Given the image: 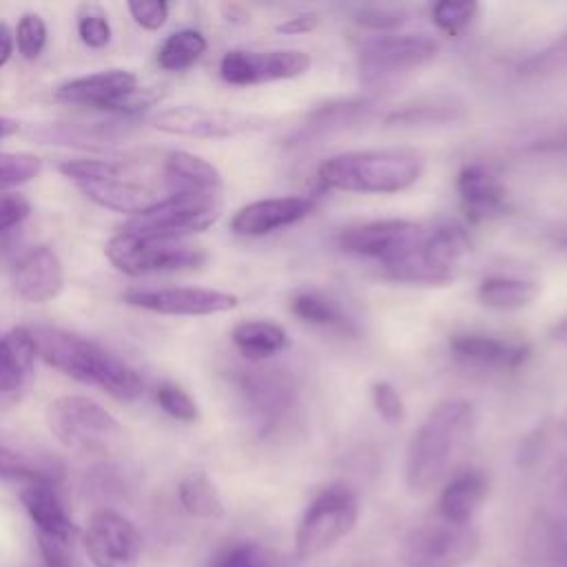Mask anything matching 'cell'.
<instances>
[{
	"instance_id": "6da1fadb",
	"label": "cell",
	"mask_w": 567,
	"mask_h": 567,
	"mask_svg": "<svg viewBox=\"0 0 567 567\" xmlns=\"http://www.w3.org/2000/svg\"><path fill=\"white\" fill-rule=\"evenodd\" d=\"M29 330L38 357L62 374L86 385H97L120 401H135L144 394L142 377L97 343L53 326H35Z\"/></svg>"
},
{
	"instance_id": "7a4b0ae2",
	"label": "cell",
	"mask_w": 567,
	"mask_h": 567,
	"mask_svg": "<svg viewBox=\"0 0 567 567\" xmlns=\"http://www.w3.org/2000/svg\"><path fill=\"white\" fill-rule=\"evenodd\" d=\"M474 427V410L465 399L436 403L414 432L405 456V481L412 492H430L447 472Z\"/></svg>"
},
{
	"instance_id": "3957f363",
	"label": "cell",
	"mask_w": 567,
	"mask_h": 567,
	"mask_svg": "<svg viewBox=\"0 0 567 567\" xmlns=\"http://www.w3.org/2000/svg\"><path fill=\"white\" fill-rule=\"evenodd\" d=\"M421 173V153L405 146L346 151L319 164V179L348 193H401L416 184Z\"/></svg>"
},
{
	"instance_id": "277c9868",
	"label": "cell",
	"mask_w": 567,
	"mask_h": 567,
	"mask_svg": "<svg viewBox=\"0 0 567 567\" xmlns=\"http://www.w3.org/2000/svg\"><path fill=\"white\" fill-rule=\"evenodd\" d=\"M60 173L73 179L91 202L133 217L162 199L157 188L126 162L66 159Z\"/></svg>"
},
{
	"instance_id": "5b68a950",
	"label": "cell",
	"mask_w": 567,
	"mask_h": 567,
	"mask_svg": "<svg viewBox=\"0 0 567 567\" xmlns=\"http://www.w3.org/2000/svg\"><path fill=\"white\" fill-rule=\"evenodd\" d=\"M47 423L64 447L86 456H109L124 441L117 419L86 396L53 399L47 408Z\"/></svg>"
},
{
	"instance_id": "8992f818",
	"label": "cell",
	"mask_w": 567,
	"mask_h": 567,
	"mask_svg": "<svg viewBox=\"0 0 567 567\" xmlns=\"http://www.w3.org/2000/svg\"><path fill=\"white\" fill-rule=\"evenodd\" d=\"M221 213V199L210 190H175L148 210L135 215L122 230L137 237L182 239L206 230Z\"/></svg>"
},
{
	"instance_id": "52a82bcc",
	"label": "cell",
	"mask_w": 567,
	"mask_h": 567,
	"mask_svg": "<svg viewBox=\"0 0 567 567\" xmlns=\"http://www.w3.org/2000/svg\"><path fill=\"white\" fill-rule=\"evenodd\" d=\"M359 518V501L352 489L334 485L323 489L303 512L295 532V554L315 558L330 551L348 536Z\"/></svg>"
},
{
	"instance_id": "ba28073f",
	"label": "cell",
	"mask_w": 567,
	"mask_h": 567,
	"mask_svg": "<svg viewBox=\"0 0 567 567\" xmlns=\"http://www.w3.org/2000/svg\"><path fill=\"white\" fill-rule=\"evenodd\" d=\"M109 261L133 277L151 272H175L193 270L206 261V252L199 246L182 239H155L137 237L133 233H117L106 241L104 248Z\"/></svg>"
},
{
	"instance_id": "9c48e42d",
	"label": "cell",
	"mask_w": 567,
	"mask_h": 567,
	"mask_svg": "<svg viewBox=\"0 0 567 567\" xmlns=\"http://www.w3.org/2000/svg\"><path fill=\"white\" fill-rule=\"evenodd\" d=\"M436 53L439 42L425 33L377 38L359 53L361 82L370 89H385L434 60Z\"/></svg>"
},
{
	"instance_id": "30bf717a",
	"label": "cell",
	"mask_w": 567,
	"mask_h": 567,
	"mask_svg": "<svg viewBox=\"0 0 567 567\" xmlns=\"http://www.w3.org/2000/svg\"><path fill=\"white\" fill-rule=\"evenodd\" d=\"M481 538L472 525L443 518L414 527L401 549L405 567H465L478 554Z\"/></svg>"
},
{
	"instance_id": "8fae6325",
	"label": "cell",
	"mask_w": 567,
	"mask_h": 567,
	"mask_svg": "<svg viewBox=\"0 0 567 567\" xmlns=\"http://www.w3.org/2000/svg\"><path fill=\"white\" fill-rule=\"evenodd\" d=\"M270 122L264 115L228 109H206V106H171L153 117L157 131L186 137H235L246 133L264 131Z\"/></svg>"
},
{
	"instance_id": "7c38bea8",
	"label": "cell",
	"mask_w": 567,
	"mask_h": 567,
	"mask_svg": "<svg viewBox=\"0 0 567 567\" xmlns=\"http://www.w3.org/2000/svg\"><path fill=\"white\" fill-rule=\"evenodd\" d=\"M425 235L423 226L410 219H372L343 228L339 246L346 252L379 259L383 266L414 252Z\"/></svg>"
},
{
	"instance_id": "4fadbf2b",
	"label": "cell",
	"mask_w": 567,
	"mask_h": 567,
	"mask_svg": "<svg viewBox=\"0 0 567 567\" xmlns=\"http://www.w3.org/2000/svg\"><path fill=\"white\" fill-rule=\"evenodd\" d=\"M310 58L297 49L246 51L233 49L219 62V75L233 86H250L272 80L299 78L308 71Z\"/></svg>"
},
{
	"instance_id": "5bb4252c",
	"label": "cell",
	"mask_w": 567,
	"mask_h": 567,
	"mask_svg": "<svg viewBox=\"0 0 567 567\" xmlns=\"http://www.w3.org/2000/svg\"><path fill=\"white\" fill-rule=\"evenodd\" d=\"M84 547L95 567H137L144 545L128 518L113 509H100L86 525Z\"/></svg>"
},
{
	"instance_id": "9a60e30c",
	"label": "cell",
	"mask_w": 567,
	"mask_h": 567,
	"mask_svg": "<svg viewBox=\"0 0 567 567\" xmlns=\"http://www.w3.org/2000/svg\"><path fill=\"white\" fill-rule=\"evenodd\" d=\"M122 299L135 308H144L159 315H217L237 308L239 299L233 292L195 288V286H168V288H128Z\"/></svg>"
},
{
	"instance_id": "2e32d148",
	"label": "cell",
	"mask_w": 567,
	"mask_h": 567,
	"mask_svg": "<svg viewBox=\"0 0 567 567\" xmlns=\"http://www.w3.org/2000/svg\"><path fill=\"white\" fill-rule=\"evenodd\" d=\"M137 89V75L124 69L100 71L62 82L55 97L66 104H82L100 111L128 115V97Z\"/></svg>"
},
{
	"instance_id": "e0dca14e",
	"label": "cell",
	"mask_w": 567,
	"mask_h": 567,
	"mask_svg": "<svg viewBox=\"0 0 567 567\" xmlns=\"http://www.w3.org/2000/svg\"><path fill=\"white\" fill-rule=\"evenodd\" d=\"M312 208L315 202L299 195L250 202L233 215L230 230L246 237H261L306 219L312 213Z\"/></svg>"
},
{
	"instance_id": "ac0fdd59",
	"label": "cell",
	"mask_w": 567,
	"mask_h": 567,
	"mask_svg": "<svg viewBox=\"0 0 567 567\" xmlns=\"http://www.w3.org/2000/svg\"><path fill=\"white\" fill-rule=\"evenodd\" d=\"M64 286V270L60 257L49 246H35L24 252L13 270L16 292L31 301L44 303L60 295Z\"/></svg>"
},
{
	"instance_id": "d6986e66",
	"label": "cell",
	"mask_w": 567,
	"mask_h": 567,
	"mask_svg": "<svg viewBox=\"0 0 567 567\" xmlns=\"http://www.w3.org/2000/svg\"><path fill=\"white\" fill-rule=\"evenodd\" d=\"M20 501L31 516L33 525L38 527V538L44 540H55L69 545L75 536V525L62 505L55 487L51 481H38L29 483L20 492Z\"/></svg>"
},
{
	"instance_id": "ffe728a7",
	"label": "cell",
	"mask_w": 567,
	"mask_h": 567,
	"mask_svg": "<svg viewBox=\"0 0 567 567\" xmlns=\"http://www.w3.org/2000/svg\"><path fill=\"white\" fill-rule=\"evenodd\" d=\"M35 343L24 326L11 328L0 337V399H16L31 381Z\"/></svg>"
},
{
	"instance_id": "44dd1931",
	"label": "cell",
	"mask_w": 567,
	"mask_h": 567,
	"mask_svg": "<svg viewBox=\"0 0 567 567\" xmlns=\"http://www.w3.org/2000/svg\"><path fill=\"white\" fill-rule=\"evenodd\" d=\"M456 190L467 217L474 221L496 217L505 210L507 197L503 184L489 168L481 164H467L461 168L456 177Z\"/></svg>"
},
{
	"instance_id": "7402d4cb",
	"label": "cell",
	"mask_w": 567,
	"mask_h": 567,
	"mask_svg": "<svg viewBox=\"0 0 567 567\" xmlns=\"http://www.w3.org/2000/svg\"><path fill=\"white\" fill-rule=\"evenodd\" d=\"M450 350L456 359L470 365L496 370H514L529 354V348L525 343L505 341L487 334H456L450 341Z\"/></svg>"
},
{
	"instance_id": "603a6c76",
	"label": "cell",
	"mask_w": 567,
	"mask_h": 567,
	"mask_svg": "<svg viewBox=\"0 0 567 567\" xmlns=\"http://www.w3.org/2000/svg\"><path fill=\"white\" fill-rule=\"evenodd\" d=\"M487 496V478L467 470L454 476L439 496V518L454 525H470Z\"/></svg>"
},
{
	"instance_id": "cb8c5ba5",
	"label": "cell",
	"mask_w": 567,
	"mask_h": 567,
	"mask_svg": "<svg viewBox=\"0 0 567 567\" xmlns=\"http://www.w3.org/2000/svg\"><path fill=\"white\" fill-rule=\"evenodd\" d=\"M372 111H374L372 100H363V97L326 102L306 115L301 133L306 137H326L332 133H343L368 122Z\"/></svg>"
},
{
	"instance_id": "d4e9b609",
	"label": "cell",
	"mask_w": 567,
	"mask_h": 567,
	"mask_svg": "<svg viewBox=\"0 0 567 567\" xmlns=\"http://www.w3.org/2000/svg\"><path fill=\"white\" fill-rule=\"evenodd\" d=\"M241 390L250 408L266 423L277 421L292 403V385L286 377L275 374V370H250L244 377Z\"/></svg>"
},
{
	"instance_id": "484cf974",
	"label": "cell",
	"mask_w": 567,
	"mask_h": 567,
	"mask_svg": "<svg viewBox=\"0 0 567 567\" xmlns=\"http://www.w3.org/2000/svg\"><path fill=\"white\" fill-rule=\"evenodd\" d=\"M472 250L470 235L458 224H443L425 235L419 255L436 270L454 275V266Z\"/></svg>"
},
{
	"instance_id": "4316f807",
	"label": "cell",
	"mask_w": 567,
	"mask_h": 567,
	"mask_svg": "<svg viewBox=\"0 0 567 567\" xmlns=\"http://www.w3.org/2000/svg\"><path fill=\"white\" fill-rule=\"evenodd\" d=\"M164 173L171 182H177L182 190H210L221 186L219 171L199 155L188 151H171L164 157Z\"/></svg>"
},
{
	"instance_id": "83f0119b",
	"label": "cell",
	"mask_w": 567,
	"mask_h": 567,
	"mask_svg": "<svg viewBox=\"0 0 567 567\" xmlns=\"http://www.w3.org/2000/svg\"><path fill=\"white\" fill-rule=\"evenodd\" d=\"M235 348L250 361H264L288 343L286 330L275 321H244L233 330Z\"/></svg>"
},
{
	"instance_id": "f1b7e54d",
	"label": "cell",
	"mask_w": 567,
	"mask_h": 567,
	"mask_svg": "<svg viewBox=\"0 0 567 567\" xmlns=\"http://www.w3.org/2000/svg\"><path fill=\"white\" fill-rule=\"evenodd\" d=\"M538 295V286L529 279L494 275L481 281L476 297L483 306L494 310H520L527 308Z\"/></svg>"
},
{
	"instance_id": "f546056e",
	"label": "cell",
	"mask_w": 567,
	"mask_h": 567,
	"mask_svg": "<svg viewBox=\"0 0 567 567\" xmlns=\"http://www.w3.org/2000/svg\"><path fill=\"white\" fill-rule=\"evenodd\" d=\"M177 496L182 507L195 518H219L224 505L217 487L204 472H190L179 481Z\"/></svg>"
},
{
	"instance_id": "4dcf8cb0",
	"label": "cell",
	"mask_w": 567,
	"mask_h": 567,
	"mask_svg": "<svg viewBox=\"0 0 567 567\" xmlns=\"http://www.w3.org/2000/svg\"><path fill=\"white\" fill-rule=\"evenodd\" d=\"M204 51H206V38L197 29H182L171 33L162 42L157 51V64L164 71H184L193 66Z\"/></svg>"
},
{
	"instance_id": "1f68e13d",
	"label": "cell",
	"mask_w": 567,
	"mask_h": 567,
	"mask_svg": "<svg viewBox=\"0 0 567 567\" xmlns=\"http://www.w3.org/2000/svg\"><path fill=\"white\" fill-rule=\"evenodd\" d=\"M463 106L454 104L450 100L445 102H414L405 104L403 109L390 113L385 117L388 126H421V124H443V122H454L463 117Z\"/></svg>"
},
{
	"instance_id": "d6a6232c",
	"label": "cell",
	"mask_w": 567,
	"mask_h": 567,
	"mask_svg": "<svg viewBox=\"0 0 567 567\" xmlns=\"http://www.w3.org/2000/svg\"><path fill=\"white\" fill-rule=\"evenodd\" d=\"M383 277H388L392 281H401V284H414V286H445L454 279V275L432 268L419 255V248L396 261L383 264Z\"/></svg>"
},
{
	"instance_id": "836d02e7",
	"label": "cell",
	"mask_w": 567,
	"mask_h": 567,
	"mask_svg": "<svg viewBox=\"0 0 567 567\" xmlns=\"http://www.w3.org/2000/svg\"><path fill=\"white\" fill-rule=\"evenodd\" d=\"M290 310L306 323H315V326H323V328H341V330L348 328V319L334 306V301H330L328 297H323L317 290L297 292L290 299Z\"/></svg>"
},
{
	"instance_id": "e575fe53",
	"label": "cell",
	"mask_w": 567,
	"mask_h": 567,
	"mask_svg": "<svg viewBox=\"0 0 567 567\" xmlns=\"http://www.w3.org/2000/svg\"><path fill=\"white\" fill-rule=\"evenodd\" d=\"M567 71V33L547 44L545 49L532 53L518 64V73L529 78H545L558 75Z\"/></svg>"
},
{
	"instance_id": "d590c367",
	"label": "cell",
	"mask_w": 567,
	"mask_h": 567,
	"mask_svg": "<svg viewBox=\"0 0 567 567\" xmlns=\"http://www.w3.org/2000/svg\"><path fill=\"white\" fill-rule=\"evenodd\" d=\"M78 35L91 49H102L111 40V22L106 11L100 4H80L78 7Z\"/></svg>"
},
{
	"instance_id": "8d00e7d4",
	"label": "cell",
	"mask_w": 567,
	"mask_h": 567,
	"mask_svg": "<svg viewBox=\"0 0 567 567\" xmlns=\"http://www.w3.org/2000/svg\"><path fill=\"white\" fill-rule=\"evenodd\" d=\"M42 162L33 153H0V193L33 179Z\"/></svg>"
},
{
	"instance_id": "74e56055",
	"label": "cell",
	"mask_w": 567,
	"mask_h": 567,
	"mask_svg": "<svg viewBox=\"0 0 567 567\" xmlns=\"http://www.w3.org/2000/svg\"><path fill=\"white\" fill-rule=\"evenodd\" d=\"M476 11L478 4L472 0H443L432 7V20L447 35H456L474 20Z\"/></svg>"
},
{
	"instance_id": "f35d334b",
	"label": "cell",
	"mask_w": 567,
	"mask_h": 567,
	"mask_svg": "<svg viewBox=\"0 0 567 567\" xmlns=\"http://www.w3.org/2000/svg\"><path fill=\"white\" fill-rule=\"evenodd\" d=\"M0 478L27 481V483L51 481V470L24 454H18V452L0 445Z\"/></svg>"
},
{
	"instance_id": "ab89813d",
	"label": "cell",
	"mask_w": 567,
	"mask_h": 567,
	"mask_svg": "<svg viewBox=\"0 0 567 567\" xmlns=\"http://www.w3.org/2000/svg\"><path fill=\"white\" fill-rule=\"evenodd\" d=\"M157 403L159 408L171 414L173 419L177 421H184V423H190L197 419V405L195 401L190 399V394L186 390H182L177 383H171V381H164L157 385Z\"/></svg>"
},
{
	"instance_id": "60d3db41",
	"label": "cell",
	"mask_w": 567,
	"mask_h": 567,
	"mask_svg": "<svg viewBox=\"0 0 567 567\" xmlns=\"http://www.w3.org/2000/svg\"><path fill=\"white\" fill-rule=\"evenodd\" d=\"M18 53L27 60H35L47 44V24L38 13H24L16 29Z\"/></svg>"
},
{
	"instance_id": "b9f144b4",
	"label": "cell",
	"mask_w": 567,
	"mask_h": 567,
	"mask_svg": "<svg viewBox=\"0 0 567 567\" xmlns=\"http://www.w3.org/2000/svg\"><path fill=\"white\" fill-rule=\"evenodd\" d=\"M354 22L374 31H394L408 22V11L401 7H361Z\"/></svg>"
},
{
	"instance_id": "7bdbcfd3",
	"label": "cell",
	"mask_w": 567,
	"mask_h": 567,
	"mask_svg": "<svg viewBox=\"0 0 567 567\" xmlns=\"http://www.w3.org/2000/svg\"><path fill=\"white\" fill-rule=\"evenodd\" d=\"M210 567H270V563L257 545L239 543L224 549Z\"/></svg>"
},
{
	"instance_id": "ee69618b",
	"label": "cell",
	"mask_w": 567,
	"mask_h": 567,
	"mask_svg": "<svg viewBox=\"0 0 567 567\" xmlns=\"http://www.w3.org/2000/svg\"><path fill=\"white\" fill-rule=\"evenodd\" d=\"M372 403L377 408V412L390 421V423H396L405 416V408H403V399L401 394L396 392V388L388 381H377L372 385Z\"/></svg>"
},
{
	"instance_id": "f6af8a7d",
	"label": "cell",
	"mask_w": 567,
	"mask_h": 567,
	"mask_svg": "<svg viewBox=\"0 0 567 567\" xmlns=\"http://www.w3.org/2000/svg\"><path fill=\"white\" fill-rule=\"evenodd\" d=\"M128 11H131L133 20L140 27H144L148 31H155L168 18V2H164V0H133V2H128Z\"/></svg>"
},
{
	"instance_id": "bcb514c9",
	"label": "cell",
	"mask_w": 567,
	"mask_h": 567,
	"mask_svg": "<svg viewBox=\"0 0 567 567\" xmlns=\"http://www.w3.org/2000/svg\"><path fill=\"white\" fill-rule=\"evenodd\" d=\"M29 210L31 206L27 197L18 193H0V233H7L13 226H18L29 215Z\"/></svg>"
},
{
	"instance_id": "7dc6e473",
	"label": "cell",
	"mask_w": 567,
	"mask_h": 567,
	"mask_svg": "<svg viewBox=\"0 0 567 567\" xmlns=\"http://www.w3.org/2000/svg\"><path fill=\"white\" fill-rule=\"evenodd\" d=\"M317 24H319V16L312 13V11H303V13H297L288 20H284L281 24H277V31L288 33V35H297V33H308V31L317 29Z\"/></svg>"
},
{
	"instance_id": "c3c4849f",
	"label": "cell",
	"mask_w": 567,
	"mask_h": 567,
	"mask_svg": "<svg viewBox=\"0 0 567 567\" xmlns=\"http://www.w3.org/2000/svg\"><path fill=\"white\" fill-rule=\"evenodd\" d=\"M11 53H13V33L4 22H0V66L7 64Z\"/></svg>"
},
{
	"instance_id": "681fc988",
	"label": "cell",
	"mask_w": 567,
	"mask_h": 567,
	"mask_svg": "<svg viewBox=\"0 0 567 567\" xmlns=\"http://www.w3.org/2000/svg\"><path fill=\"white\" fill-rule=\"evenodd\" d=\"M18 128H20V124H18L16 120H11V117H0V140H2V137H9V135H13V133H18Z\"/></svg>"
},
{
	"instance_id": "f907efd6",
	"label": "cell",
	"mask_w": 567,
	"mask_h": 567,
	"mask_svg": "<svg viewBox=\"0 0 567 567\" xmlns=\"http://www.w3.org/2000/svg\"><path fill=\"white\" fill-rule=\"evenodd\" d=\"M551 339H556V341H567V317H563V319H558L556 323H554V328H551Z\"/></svg>"
}]
</instances>
